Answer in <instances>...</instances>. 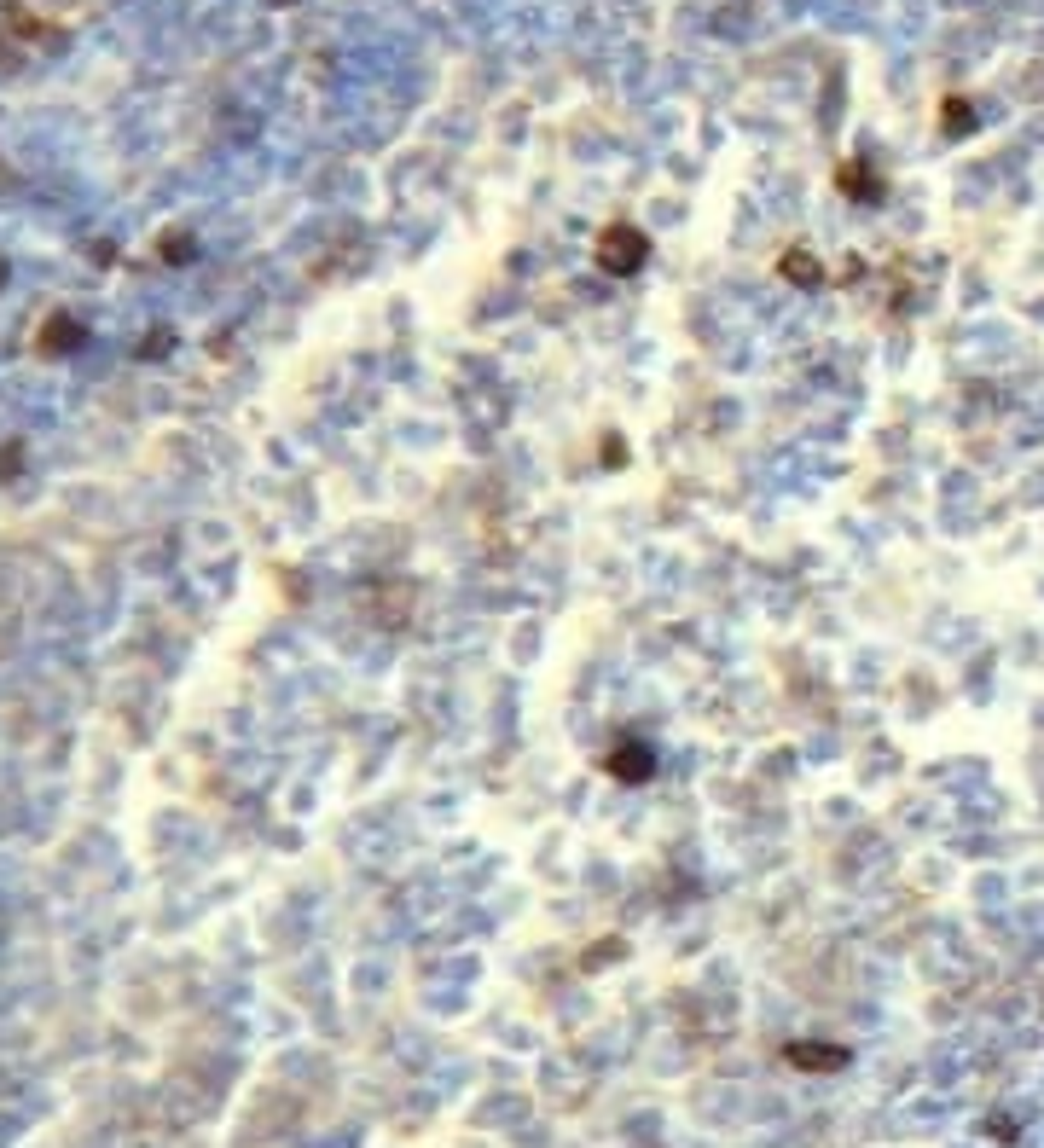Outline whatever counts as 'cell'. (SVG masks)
Listing matches in <instances>:
<instances>
[{"label":"cell","mask_w":1044,"mask_h":1148,"mask_svg":"<svg viewBox=\"0 0 1044 1148\" xmlns=\"http://www.w3.org/2000/svg\"><path fill=\"white\" fill-rule=\"evenodd\" d=\"M644 255H650V238H644L639 227L615 221V227H603V232H598V267H603V273L627 278V273H639V267H644Z\"/></svg>","instance_id":"6da1fadb"},{"label":"cell","mask_w":1044,"mask_h":1148,"mask_svg":"<svg viewBox=\"0 0 1044 1148\" xmlns=\"http://www.w3.org/2000/svg\"><path fill=\"white\" fill-rule=\"evenodd\" d=\"M650 772H656V754H650L644 743H633V736H621V743L609 748V777H621V784H644Z\"/></svg>","instance_id":"7a4b0ae2"},{"label":"cell","mask_w":1044,"mask_h":1148,"mask_svg":"<svg viewBox=\"0 0 1044 1148\" xmlns=\"http://www.w3.org/2000/svg\"><path fill=\"white\" fill-rule=\"evenodd\" d=\"M783 278H795V285H818V278H824V267L813 262L807 250H789V255H783Z\"/></svg>","instance_id":"3957f363"},{"label":"cell","mask_w":1044,"mask_h":1148,"mask_svg":"<svg viewBox=\"0 0 1044 1148\" xmlns=\"http://www.w3.org/2000/svg\"><path fill=\"white\" fill-rule=\"evenodd\" d=\"M841 191H853V198H876L882 186H876V175H870L864 163H847V168H841Z\"/></svg>","instance_id":"277c9868"},{"label":"cell","mask_w":1044,"mask_h":1148,"mask_svg":"<svg viewBox=\"0 0 1044 1148\" xmlns=\"http://www.w3.org/2000/svg\"><path fill=\"white\" fill-rule=\"evenodd\" d=\"M969 128H975L969 105H957V99H951V105H946V134H969Z\"/></svg>","instance_id":"5b68a950"}]
</instances>
